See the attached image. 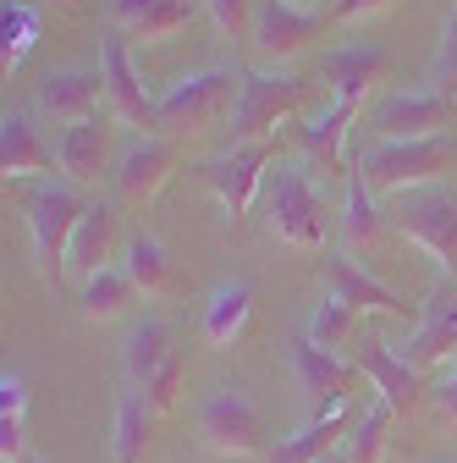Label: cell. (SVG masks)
<instances>
[{"label":"cell","instance_id":"1","mask_svg":"<svg viewBox=\"0 0 457 463\" xmlns=\"http://www.w3.org/2000/svg\"><path fill=\"white\" fill-rule=\"evenodd\" d=\"M309 171L314 165H303V160H275L265 177V232L298 254H314L331 232L325 188H314Z\"/></svg>","mask_w":457,"mask_h":463},{"label":"cell","instance_id":"2","mask_svg":"<svg viewBox=\"0 0 457 463\" xmlns=\"http://www.w3.org/2000/svg\"><path fill=\"white\" fill-rule=\"evenodd\" d=\"M353 171L375 199H403V194L446 183V171H457V138L435 133V138H408V144H375L359 155Z\"/></svg>","mask_w":457,"mask_h":463},{"label":"cell","instance_id":"3","mask_svg":"<svg viewBox=\"0 0 457 463\" xmlns=\"http://www.w3.org/2000/svg\"><path fill=\"white\" fill-rule=\"evenodd\" d=\"M182 375H188V347L165 315H144L127 336V386L149 397V409L165 414L182 397Z\"/></svg>","mask_w":457,"mask_h":463},{"label":"cell","instance_id":"4","mask_svg":"<svg viewBox=\"0 0 457 463\" xmlns=\"http://www.w3.org/2000/svg\"><path fill=\"white\" fill-rule=\"evenodd\" d=\"M23 221H28V243H33V265H39V276L44 281H55L67 270V249H72V232H78V221H83V194L72 188V183H33V188H23Z\"/></svg>","mask_w":457,"mask_h":463},{"label":"cell","instance_id":"5","mask_svg":"<svg viewBox=\"0 0 457 463\" xmlns=\"http://www.w3.org/2000/svg\"><path fill=\"white\" fill-rule=\"evenodd\" d=\"M232 83H243L232 67H204L177 78L160 94V138H199L232 110Z\"/></svg>","mask_w":457,"mask_h":463},{"label":"cell","instance_id":"6","mask_svg":"<svg viewBox=\"0 0 457 463\" xmlns=\"http://www.w3.org/2000/svg\"><path fill=\"white\" fill-rule=\"evenodd\" d=\"M309 83L293 72H248L238 83V105H232V138L238 144H270L275 128H287L298 105H303Z\"/></svg>","mask_w":457,"mask_h":463},{"label":"cell","instance_id":"7","mask_svg":"<svg viewBox=\"0 0 457 463\" xmlns=\"http://www.w3.org/2000/svg\"><path fill=\"white\" fill-rule=\"evenodd\" d=\"M396 232H403L414 249H424L457 281V194L446 183L396 199Z\"/></svg>","mask_w":457,"mask_h":463},{"label":"cell","instance_id":"8","mask_svg":"<svg viewBox=\"0 0 457 463\" xmlns=\"http://www.w3.org/2000/svg\"><path fill=\"white\" fill-rule=\"evenodd\" d=\"M99 78H105V105L127 133H160V99L144 89V72L133 61V44L110 28L99 39Z\"/></svg>","mask_w":457,"mask_h":463},{"label":"cell","instance_id":"9","mask_svg":"<svg viewBox=\"0 0 457 463\" xmlns=\"http://www.w3.org/2000/svg\"><path fill=\"white\" fill-rule=\"evenodd\" d=\"M199 436L220 458H259L265 452V420L243 386H215L199 402Z\"/></svg>","mask_w":457,"mask_h":463},{"label":"cell","instance_id":"10","mask_svg":"<svg viewBox=\"0 0 457 463\" xmlns=\"http://www.w3.org/2000/svg\"><path fill=\"white\" fill-rule=\"evenodd\" d=\"M171 171H177V144L160 138V133H127L122 155H117V204L122 210H144L160 199V188L171 183Z\"/></svg>","mask_w":457,"mask_h":463},{"label":"cell","instance_id":"11","mask_svg":"<svg viewBox=\"0 0 457 463\" xmlns=\"http://www.w3.org/2000/svg\"><path fill=\"white\" fill-rule=\"evenodd\" d=\"M270 165H275V138H270V144H238V149H226V155L204 160V165H199V177H204V183H210V194L220 199L226 221L238 226V215L265 194Z\"/></svg>","mask_w":457,"mask_h":463},{"label":"cell","instance_id":"12","mask_svg":"<svg viewBox=\"0 0 457 463\" xmlns=\"http://www.w3.org/2000/svg\"><path fill=\"white\" fill-rule=\"evenodd\" d=\"M293 375H298V392L309 397L314 414H336L353 402V386H359V364L341 359V354H325V347H314L309 336L293 342Z\"/></svg>","mask_w":457,"mask_h":463},{"label":"cell","instance_id":"13","mask_svg":"<svg viewBox=\"0 0 457 463\" xmlns=\"http://www.w3.org/2000/svg\"><path fill=\"white\" fill-rule=\"evenodd\" d=\"M320 28H325V17L320 12H298V6H287V0H259V12H254V55L259 61H270V67H287V61H298V55L320 39Z\"/></svg>","mask_w":457,"mask_h":463},{"label":"cell","instance_id":"14","mask_svg":"<svg viewBox=\"0 0 457 463\" xmlns=\"http://www.w3.org/2000/svg\"><path fill=\"white\" fill-rule=\"evenodd\" d=\"M452 99H441L435 89H391L386 99H380V110H375V133H380V144H408V138H435V133H446V122H452Z\"/></svg>","mask_w":457,"mask_h":463},{"label":"cell","instance_id":"15","mask_svg":"<svg viewBox=\"0 0 457 463\" xmlns=\"http://www.w3.org/2000/svg\"><path fill=\"white\" fill-rule=\"evenodd\" d=\"M403 359H408L419 375L457 359V281H452V276H441V281L430 287V298H424V309H419V326H414V336H408V347H403Z\"/></svg>","mask_w":457,"mask_h":463},{"label":"cell","instance_id":"16","mask_svg":"<svg viewBox=\"0 0 457 463\" xmlns=\"http://www.w3.org/2000/svg\"><path fill=\"white\" fill-rule=\"evenodd\" d=\"M99 99H105L99 67H55V72H44V83H39V94H33L39 116H50V122H61V128L94 122Z\"/></svg>","mask_w":457,"mask_h":463},{"label":"cell","instance_id":"17","mask_svg":"<svg viewBox=\"0 0 457 463\" xmlns=\"http://www.w3.org/2000/svg\"><path fill=\"white\" fill-rule=\"evenodd\" d=\"M117 144H110V128L99 122H78V128H67L61 133V144H55V160H61V177L72 183V188H99V183H110L117 177Z\"/></svg>","mask_w":457,"mask_h":463},{"label":"cell","instance_id":"18","mask_svg":"<svg viewBox=\"0 0 457 463\" xmlns=\"http://www.w3.org/2000/svg\"><path fill=\"white\" fill-rule=\"evenodd\" d=\"M353 122H359V110L341 105V99H331V105H320V110L303 116L298 144H303L309 165L320 171V183L325 177H353V171H348V133H353Z\"/></svg>","mask_w":457,"mask_h":463},{"label":"cell","instance_id":"19","mask_svg":"<svg viewBox=\"0 0 457 463\" xmlns=\"http://www.w3.org/2000/svg\"><path fill=\"white\" fill-rule=\"evenodd\" d=\"M353 364L364 370V381H375L380 402H391V414H408L414 402L430 392V386L419 381V370H414L403 354H391V347H386L380 336H364V342H353Z\"/></svg>","mask_w":457,"mask_h":463},{"label":"cell","instance_id":"20","mask_svg":"<svg viewBox=\"0 0 457 463\" xmlns=\"http://www.w3.org/2000/svg\"><path fill=\"white\" fill-rule=\"evenodd\" d=\"M122 249H127V238H122L117 204H89L83 221H78V232H72V249H67V276L89 281V276H99L105 265H117Z\"/></svg>","mask_w":457,"mask_h":463},{"label":"cell","instance_id":"21","mask_svg":"<svg viewBox=\"0 0 457 463\" xmlns=\"http://www.w3.org/2000/svg\"><path fill=\"white\" fill-rule=\"evenodd\" d=\"M199 12V0H110V23L127 44H165Z\"/></svg>","mask_w":457,"mask_h":463},{"label":"cell","instance_id":"22","mask_svg":"<svg viewBox=\"0 0 457 463\" xmlns=\"http://www.w3.org/2000/svg\"><path fill=\"white\" fill-rule=\"evenodd\" d=\"M61 165L50 155V144L39 138V128L28 122L23 110H6L0 116V171H6V183H50V171Z\"/></svg>","mask_w":457,"mask_h":463},{"label":"cell","instance_id":"23","mask_svg":"<svg viewBox=\"0 0 457 463\" xmlns=\"http://www.w3.org/2000/svg\"><path fill=\"white\" fill-rule=\"evenodd\" d=\"M325 281H331V293H336L341 304H353L359 315L408 320V298H396L375 270H364V265H359V260H348V254H336V260L325 265Z\"/></svg>","mask_w":457,"mask_h":463},{"label":"cell","instance_id":"24","mask_svg":"<svg viewBox=\"0 0 457 463\" xmlns=\"http://www.w3.org/2000/svg\"><path fill=\"white\" fill-rule=\"evenodd\" d=\"M380 78H386V50L380 44H341V50L325 55V83H331V94L341 105H353V110H364V99H369V89Z\"/></svg>","mask_w":457,"mask_h":463},{"label":"cell","instance_id":"25","mask_svg":"<svg viewBox=\"0 0 457 463\" xmlns=\"http://www.w3.org/2000/svg\"><path fill=\"white\" fill-rule=\"evenodd\" d=\"M353 414L348 409H336V414H309V425H298L293 436H281L270 447V463H320L331 452H341V441L353 436Z\"/></svg>","mask_w":457,"mask_h":463},{"label":"cell","instance_id":"26","mask_svg":"<svg viewBox=\"0 0 457 463\" xmlns=\"http://www.w3.org/2000/svg\"><path fill=\"white\" fill-rule=\"evenodd\" d=\"M122 270L133 276L138 298H177L182 281H177V265H171V249L149 232H133L127 249H122Z\"/></svg>","mask_w":457,"mask_h":463},{"label":"cell","instance_id":"27","mask_svg":"<svg viewBox=\"0 0 457 463\" xmlns=\"http://www.w3.org/2000/svg\"><path fill=\"white\" fill-rule=\"evenodd\" d=\"M380 232H386V215H380L375 194L364 188V177L353 171L348 194H341V254H348V260H369L375 243H380Z\"/></svg>","mask_w":457,"mask_h":463},{"label":"cell","instance_id":"28","mask_svg":"<svg viewBox=\"0 0 457 463\" xmlns=\"http://www.w3.org/2000/svg\"><path fill=\"white\" fill-rule=\"evenodd\" d=\"M248 320H254V287H248V281H220L215 293L204 298L199 331H204L210 347H232V342L248 331Z\"/></svg>","mask_w":457,"mask_h":463},{"label":"cell","instance_id":"29","mask_svg":"<svg viewBox=\"0 0 457 463\" xmlns=\"http://www.w3.org/2000/svg\"><path fill=\"white\" fill-rule=\"evenodd\" d=\"M149 436H154V409L144 392H117V425H110V458L117 463H144L149 452Z\"/></svg>","mask_w":457,"mask_h":463},{"label":"cell","instance_id":"30","mask_svg":"<svg viewBox=\"0 0 457 463\" xmlns=\"http://www.w3.org/2000/svg\"><path fill=\"white\" fill-rule=\"evenodd\" d=\"M28 375L6 370L0 375V463H23L28 458Z\"/></svg>","mask_w":457,"mask_h":463},{"label":"cell","instance_id":"31","mask_svg":"<svg viewBox=\"0 0 457 463\" xmlns=\"http://www.w3.org/2000/svg\"><path fill=\"white\" fill-rule=\"evenodd\" d=\"M138 304V287H133V276L122 270V265H105L99 276H89L83 281V293H78V309H83V320H117V315H127Z\"/></svg>","mask_w":457,"mask_h":463},{"label":"cell","instance_id":"32","mask_svg":"<svg viewBox=\"0 0 457 463\" xmlns=\"http://www.w3.org/2000/svg\"><path fill=\"white\" fill-rule=\"evenodd\" d=\"M314 347H325V354H341V347H353L359 336V309L341 304L336 293H325L314 309H309V331H303Z\"/></svg>","mask_w":457,"mask_h":463},{"label":"cell","instance_id":"33","mask_svg":"<svg viewBox=\"0 0 457 463\" xmlns=\"http://www.w3.org/2000/svg\"><path fill=\"white\" fill-rule=\"evenodd\" d=\"M391 402H375V409H364V420L353 425V436L341 441V458L348 463H380L386 447H391Z\"/></svg>","mask_w":457,"mask_h":463},{"label":"cell","instance_id":"34","mask_svg":"<svg viewBox=\"0 0 457 463\" xmlns=\"http://www.w3.org/2000/svg\"><path fill=\"white\" fill-rule=\"evenodd\" d=\"M424 89H435L441 99H452V105H457V6H452V12H446V23H441V39H435V55H430Z\"/></svg>","mask_w":457,"mask_h":463},{"label":"cell","instance_id":"35","mask_svg":"<svg viewBox=\"0 0 457 463\" xmlns=\"http://www.w3.org/2000/svg\"><path fill=\"white\" fill-rule=\"evenodd\" d=\"M33 39H39V12L28 6V0H12V6H6V50H0V67H6V72L23 67Z\"/></svg>","mask_w":457,"mask_h":463},{"label":"cell","instance_id":"36","mask_svg":"<svg viewBox=\"0 0 457 463\" xmlns=\"http://www.w3.org/2000/svg\"><path fill=\"white\" fill-rule=\"evenodd\" d=\"M204 17L215 23L220 39H254V12H259V0H199Z\"/></svg>","mask_w":457,"mask_h":463},{"label":"cell","instance_id":"37","mask_svg":"<svg viewBox=\"0 0 457 463\" xmlns=\"http://www.w3.org/2000/svg\"><path fill=\"white\" fill-rule=\"evenodd\" d=\"M430 402H435V414H441V420L457 425V359H452V364L441 370V381L430 386Z\"/></svg>","mask_w":457,"mask_h":463},{"label":"cell","instance_id":"38","mask_svg":"<svg viewBox=\"0 0 457 463\" xmlns=\"http://www.w3.org/2000/svg\"><path fill=\"white\" fill-rule=\"evenodd\" d=\"M396 0H336V23H369V17H386Z\"/></svg>","mask_w":457,"mask_h":463},{"label":"cell","instance_id":"39","mask_svg":"<svg viewBox=\"0 0 457 463\" xmlns=\"http://www.w3.org/2000/svg\"><path fill=\"white\" fill-rule=\"evenodd\" d=\"M287 6H298V12H320V17H325V6L336 12V0H287Z\"/></svg>","mask_w":457,"mask_h":463},{"label":"cell","instance_id":"40","mask_svg":"<svg viewBox=\"0 0 457 463\" xmlns=\"http://www.w3.org/2000/svg\"><path fill=\"white\" fill-rule=\"evenodd\" d=\"M320 463H348V458H341V452H331V458H320Z\"/></svg>","mask_w":457,"mask_h":463},{"label":"cell","instance_id":"41","mask_svg":"<svg viewBox=\"0 0 457 463\" xmlns=\"http://www.w3.org/2000/svg\"><path fill=\"white\" fill-rule=\"evenodd\" d=\"M23 463H44V458H33V452H28V458H23Z\"/></svg>","mask_w":457,"mask_h":463}]
</instances>
